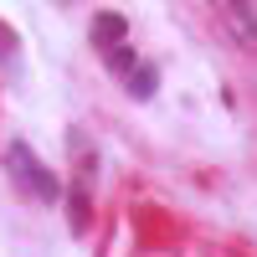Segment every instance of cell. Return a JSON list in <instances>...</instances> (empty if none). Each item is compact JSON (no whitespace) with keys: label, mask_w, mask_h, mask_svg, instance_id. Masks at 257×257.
Here are the masks:
<instances>
[{"label":"cell","mask_w":257,"mask_h":257,"mask_svg":"<svg viewBox=\"0 0 257 257\" xmlns=\"http://www.w3.org/2000/svg\"><path fill=\"white\" fill-rule=\"evenodd\" d=\"M6 170H11V180L26 190V196H36V201H57V196H62V180L31 155L26 144H11V149H6Z\"/></svg>","instance_id":"1"},{"label":"cell","mask_w":257,"mask_h":257,"mask_svg":"<svg viewBox=\"0 0 257 257\" xmlns=\"http://www.w3.org/2000/svg\"><path fill=\"white\" fill-rule=\"evenodd\" d=\"M123 31H128V21H123L118 11H98V16H93V47L118 52V47H123Z\"/></svg>","instance_id":"2"},{"label":"cell","mask_w":257,"mask_h":257,"mask_svg":"<svg viewBox=\"0 0 257 257\" xmlns=\"http://www.w3.org/2000/svg\"><path fill=\"white\" fill-rule=\"evenodd\" d=\"M155 67H149V62H134V67L123 72V88H128V98H155Z\"/></svg>","instance_id":"3"},{"label":"cell","mask_w":257,"mask_h":257,"mask_svg":"<svg viewBox=\"0 0 257 257\" xmlns=\"http://www.w3.org/2000/svg\"><path fill=\"white\" fill-rule=\"evenodd\" d=\"M231 26H237L242 47H252V52H257V6H237V11H231Z\"/></svg>","instance_id":"4"},{"label":"cell","mask_w":257,"mask_h":257,"mask_svg":"<svg viewBox=\"0 0 257 257\" xmlns=\"http://www.w3.org/2000/svg\"><path fill=\"white\" fill-rule=\"evenodd\" d=\"M72 226H88V201H82V190H72Z\"/></svg>","instance_id":"5"},{"label":"cell","mask_w":257,"mask_h":257,"mask_svg":"<svg viewBox=\"0 0 257 257\" xmlns=\"http://www.w3.org/2000/svg\"><path fill=\"white\" fill-rule=\"evenodd\" d=\"M11 57H16V36L0 26V62H11Z\"/></svg>","instance_id":"6"}]
</instances>
